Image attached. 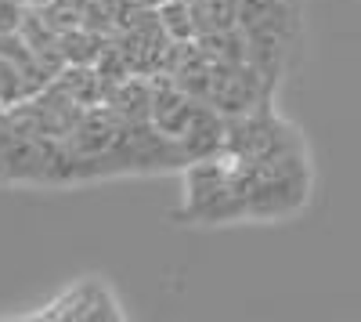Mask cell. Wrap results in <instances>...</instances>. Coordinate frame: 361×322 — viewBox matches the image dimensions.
<instances>
[{
  "label": "cell",
  "instance_id": "cell-1",
  "mask_svg": "<svg viewBox=\"0 0 361 322\" xmlns=\"http://www.w3.org/2000/svg\"><path fill=\"white\" fill-rule=\"evenodd\" d=\"M185 217L192 225H228L246 217V199L235 185L231 160L209 156L188 163L185 174Z\"/></svg>",
  "mask_w": 361,
  "mask_h": 322
},
{
  "label": "cell",
  "instance_id": "cell-6",
  "mask_svg": "<svg viewBox=\"0 0 361 322\" xmlns=\"http://www.w3.org/2000/svg\"><path fill=\"white\" fill-rule=\"evenodd\" d=\"M11 134H15V127H11V120H8V112L0 109V156H4V149H8Z\"/></svg>",
  "mask_w": 361,
  "mask_h": 322
},
{
  "label": "cell",
  "instance_id": "cell-3",
  "mask_svg": "<svg viewBox=\"0 0 361 322\" xmlns=\"http://www.w3.org/2000/svg\"><path fill=\"white\" fill-rule=\"evenodd\" d=\"M195 40L209 33H228L243 25V0H192Z\"/></svg>",
  "mask_w": 361,
  "mask_h": 322
},
{
  "label": "cell",
  "instance_id": "cell-2",
  "mask_svg": "<svg viewBox=\"0 0 361 322\" xmlns=\"http://www.w3.org/2000/svg\"><path fill=\"white\" fill-rule=\"evenodd\" d=\"M33 318H87V322H119L127 318L119 297L105 279H80L76 286L62 290L44 311Z\"/></svg>",
  "mask_w": 361,
  "mask_h": 322
},
{
  "label": "cell",
  "instance_id": "cell-5",
  "mask_svg": "<svg viewBox=\"0 0 361 322\" xmlns=\"http://www.w3.org/2000/svg\"><path fill=\"white\" fill-rule=\"evenodd\" d=\"M25 4L22 0H0V33H11V29H22L25 18Z\"/></svg>",
  "mask_w": 361,
  "mask_h": 322
},
{
  "label": "cell",
  "instance_id": "cell-7",
  "mask_svg": "<svg viewBox=\"0 0 361 322\" xmlns=\"http://www.w3.org/2000/svg\"><path fill=\"white\" fill-rule=\"evenodd\" d=\"M22 4H25V8H44L47 0H22Z\"/></svg>",
  "mask_w": 361,
  "mask_h": 322
},
{
  "label": "cell",
  "instance_id": "cell-4",
  "mask_svg": "<svg viewBox=\"0 0 361 322\" xmlns=\"http://www.w3.org/2000/svg\"><path fill=\"white\" fill-rule=\"evenodd\" d=\"M159 22L170 40H195V18H192V0H163L156 8Z\"/></svg>",
  "mask_w": 361,
  "mask_h": 322
}]
</instances>
